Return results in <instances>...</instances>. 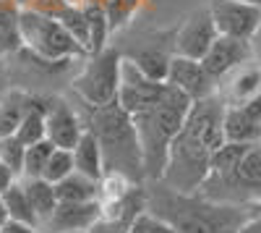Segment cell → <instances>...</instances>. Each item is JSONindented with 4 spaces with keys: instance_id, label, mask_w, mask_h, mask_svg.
I'll return each mask as SVG.
<instances>
[{
    "instance_id": "8d00e7d4",
    "label": "cell",
    "mask_w": 261,
    "mask_h": 233,
    "mask_svg": "<svg viewBox=\"0 0 261 233\" xmlns=\"http://www.w3.org/2000/svg\"><path fill=\"white\" fill-rule=\"evenodd\" d=\"M76 233H92V230H76Z\"/></svg>"
},
{
    "instance_id": "83f0119b",
    "label": "cell",
    "mask_w": 261,
    "mask_h": 233,
    "mask_svg": "<svg viewBox=\"0 0 261 233\" xmlns=\"http://www.w3.org/2000/svg\"><path fill=\"white\" fill-rule=\"evenodd\" d=\"M130 233H180V230L170 220L160 218L157 213H151V209L146 207L136 215V220L130 223Z\"/></svg>"
},
{
    "instance_id": "603a6c76",
    "label": "cell",
    "mask_w": 261,
    "mask_h": 233,
    "mask_svg": "<svg viewBox=\"0 0 261 233\" xmlns=\"http://www.w3.org/2000/svg\"><path fill=\"white\" fill-rule=\"evenodd\" d=\"M16 136L21 144H37L42 139H47V121H45V105H42L39 100L32 102V108L29 113L24 115V121H21V126L16 129Z\"/></svg>"
},
{
    "instance_id": "5b68a950",
    "label": "cell",
    "mask_w": 261,
    "mask_h": 233,
    "mask_svg": "<svg viewBox=\"0 0 261 233\" xmlns=\"http://www.w3.org/2000/svg\"><path fill=\"white\" fill-rule=\"evenodd\" d=\"M18 27H21V45L32 55L47 63H68L71 58L86 55L84 48L68 34L60 18L45 16L37 8H21L18 11Z\"/></svg>"
},
{
    "instance_id": "4fadbf2b",
    "label": "cell",
    "mask_w": 261,
    "mask_h": 233,
    "mask_svg": "<svg viewBox=\"0 0 261 233\" xmlns=\"http://www.w3.org/2000/svg\"><path fill=\"white\" fill-rule=\"evenodd\" d=\"M102 218V202H60L55 213L42 223V233H76L92 230Z\"/></svg>"
},
{
    "instance_id": "e0dca14e",
    "label": "cell",
    "mask_w": 261,
    "mask_h": 233,
    "mask_svg": "<svg viewBox=\"0 0 261 233\" xmlns=\"http://www.w3.org/2000/svg\"><path fill=\"white\" fill-rule=\"evenodd\" d=\"M21 181H24V189H27L29 202H32L34 213H37L39 228H42V223H45V220L55 213V207L60 204L58 189H55V183L47 181V178H21Z\"/></svg>"
},
{
    "instance_id": "2e32d148",
    "label": "cell",
    "mask_w": 261,
    "mask_h": 233,
    "mask_svg": "<svg viewBox=\"0 0 261 233\" xmlns=\"http://www.w3.org/2000/svg\"><path fill=\"white\" fill-rule=\"evenodd\" d=\"M73 162H76L79 173L89 176L94 181H102V176H105V155H102V144L94 136V131H89V129L84 131V136L73 147Z\"/></svg>"
},
{
    "instance_id": "4316f807",
    "label": "cell",
    "mask_w": 261,
    "mask_h": 233,
    "mask_svg": "<svg viewBox=\"0 0 261 233\" xmlns=\"http://www.w3.org/2000/svg\"><path fill=\"white\" fill-rule=\"evenodd\" d=\"M76 171V162H73V150H60V147H55V152L47 162V171L42 178H47L53 183H60L63 178H68L71 173Z\"/></svg>"
},
{
    "instance_id": "d4e9b609",
    "label": "cell",
    "mask_w": 261,
    "mask_h": 233,
    "mask_svg": "<svg viewBox=\"0 0 261 233\" xmlns=\"http://www.w3.org/2000/svg\"><path fill=\"white\" fill-rule=\"evenodd\" d=\"M60 21H63V27L68 29V34L84 48V53L89 55V16H86V8L73 3L60 16Z\"/></svg>"
},
{
    "instance_id": "ba28073f",
    "label": "cell",
    "mask_w": 261,
    "mask_h": 233,
    "mask_svg": "<svg viewBox=\"0 0 261 233\" xmlns=\"http://www.w3.org/2000/svg\"><path fill=\"white\" fill-rule=\"evenodd\" d=\"M209 13L214 18V27L222 37H235V39H246L256 34L261 24V8L243 3V0H209Z\"/></svg>"
},
{
    "instance_id": "d6986e66",
    "label": "cell",
    "mask_w": 261,
    "mask_h": 233,
    "mask_svg": "<svg viewBox=\"0 0 261 233\" xmlns=\"http://www.w3.org/2000/svg\"><path fill=\"white\" fill-rule=\"evenodd\" d=\"M55 189H58L60 202H94V199H99V181L84 176L79 171H73L68 178L55 183Z\"/></svg>"
},
{
    "instance_id": "f546056e",
    "label": "cell",
    "mask_w": 261,
    "mask_h": 233,
    "mask_svg": "<svg viewBox=\"0 0 261 233\" xmlns=\"http://www.w3.org/2000/svg\"><path fill=\"white\" fill-rule=\"evenodd\" d=\"M0 233H42L39 225H32V223H21V220H8Z\"/></svg>"
},
{
    "instance_id": "8992f818",
    "label": "cell",
    "mask_w": 261,
    "mask_h": 233,
    "mask_svg": "<svg viewBox=\"0 0 261 233\" xmlns=\"http://www.w3.org/2000/svg\"><path fill=\"white\" fill-rule=\"evenodd\" d=\"M123 53L105 48L102 53H94L86 58L84 68L73 79V95L86 105V108H107L118 102L120 92V71H123Z\"/></svg>"
},
{
    "instance_id": "ac0fdd59",
    "label": "cell",
    "mask_w": 261,
    "mask_h": 233,
    "mask_svg": "<svg viewBox=\"0 0 261 233\" xmlns=\"http://www.w3.org/2000/svg\"><path fill=\"white\" fill-rule=\"evenodd\" d=\"M32 102H34V97H29L24 92H11L0 100V139L16 134V129L32 108Z\"/></svg>"
},
{
    "instance_id": "8fae6325",
    "label": "cell",
    "mask_w": 261,
    "mask_h": 233,
    "mask_svg": "<svg viewBox=\"0 0 261 233\" xmlns=\"http://www.w3.org/2000/svg\"><path fill=\"white\" fill-rule=\"evenodd\" d=\"M248 60H253L251 53V42L246 39H235V37H217L214 45L209 48V53L201 58L204 68L209 71V76L217 81V87L241 66H246Z\"/></svg>"
},
{
    "instance_id": "9c48e42d",
    "label": "cell",
    "mask_w": 261,
    "mask_h": 233,
    "mask_svg": "<svg viewBox=\"0 0 261 233\" xmlns=\"http://www.w3.org/2000/svg\"><path fill=\"white\" fill-rule=\"evenodd\" d=\"M217 37H220V32L214 27V18H212L209 8H199L175 29V34H172V48H175V55L201 60L209 53V48L214 45Z\"/></svg>"
},
{
    "instance_id": "6da1fadb",
    "label": "cell",
    "mask_w": 261,
    "mask_h": 233,
    "mask_svg": "<svg viewBox=\"0 0 261 233\" xmlns=\"http://www.w3.org/2000/svg\"><path fill=\"white\" fill-rule=\"evenodd\" d=\"M222 121H225V100L220 95L193 102L180 134L170 147L167 168L162 176L165 186L183 194H193L204 186L212 168V157L227 142Z\"/></svg>"
},
{
    "instance_id": "30bf717a",
    "label": "cell",
    "mask_w": 261,
    "mask_h": 233,
    "mask_svg": "<svg viewBox=\"0 0 261 233\" xmlns=\"http://www.w3.org/2000/svg\"><path fill=\"white\" fill-rule=\"evenodd\" d=\"M167 84L186 92L193 102L206 100V97L217 95V89H220L217 81L209 76V71L204 68V63L196 58H186V55H172L170 71H167Z\"/></svg>"
},
{
    "instance_id": "cb8c5ba5",
    "label": "cell",
    "mask_w": 261,
    "mask_h": 233,
    "mask_svg": "<svg viewBox=\"0 0 261 233\" xmlns=\"http://www.w3.org/2000/svg\"><path fill=\"white\" fill-rule=\"evenodd\" d=\"M55 152V144L50 139H42L32 147H27V157H24V171L21 178H42L47 171V162Z\"/></svg>"
},
{
    "instance_id": "74e56055",
    "label": "cell",
    "mask_w": 261,
    "mask_h": 233,
    "mask_svg": "<svg viewBox=\"0 0 261 233\" xmlns=\"http://www.w3.org/2000/svg\"><path fill=\"white\" fill-rule=\"evenodd\" d=\"M253 207H256V209H261V202H258V204H253Z\"/></svg>"
},
{
    "instance_id": "f35d334b",
    "label": "cell",
    "mask_w": 261,
    "mask_h": 233,
    "mask_svg": "<svg viewBox=\"0 0 261 233\" xmlns=\"http://www.w3.org/2000/svg\"><path fill=\"white\" fill-rule=\"evenodd\" d=\"M125 233H130V230H125Z\"/></svg>"
},
{
    "instance_id": "7a4b0ae2",
    "label": "cell",
    "mask_w": 261,
    "mask_h": 233,
    "mask_svg": "<svg viewBox=\"0 0 261 233\" xmlns=\"http://www.w3.org/2000/svg\"><path fill=\"white\" fill-rule=\"evenodd\" d=\"M146 207L170 220L180 233H235L253 209L246 204L214 202L201 192L183 194L162 181H154V189L146 192Z\"/></svg>"
},
{
    "instance_id": "52a82bcc",
    "label": "cell",
    "mask_w": 261,
    "mask_h": 233,
    "mask_svg": "<svg viewBox=\"0 0 261 233\" xmlns=\"http://www.w3.org/2000/svg\"><path fill=\"white\" fill-rule=\"evenodd\" d=\"M167 89V81L151 79L146 71L139 68V63L134 58H123V71H120V92H118V105L134 118L146 113L149 108L162 100Z\"/></svg>"
},
{
    "instance_id": "44dd1931",
    "label": "cell",
    "mask_w": 261,
    "mask_h": 233,
    "mask_svg": "<svg viewBox=\"0 0 261 233\" xmlns=\"http://www.w3.org/2000/svg\"><path fill=\"white\" fill-rule=\"evenodd\" d=\"M18 6L13 0H0V53H11L21 45V27H18Z\"/></svg>"
},
{
    "instance_id": "277c9868",
    "label": "cell",
    "mask_w": 261,
    "mask_h": 233,
    "mask_svg": "<svg viewBox=\"0 0 261 233\" xmlns=\"http://www.w3.org/2000/svg\"><path fill=\"white\" fill-rule=\"evenodd\" d=\"M86 129L94 131V136L102 144L105 173L118 171V173H125L134 181L146 178L144 176V157H141L136 123L118 102L107 105V108H89Z\"/></svg>"
},
{
    "instance_id": "9a60e30c",
    "label": "cell",
    "mask_w": 261,
    "mask_h": 233,
    "mask_svg": "<svg viewBox=\"0 0 261 233\" xmlns=\"http://www.w3.org/2000/svg\"><path fill=\"white\" fill-rule=\"evenodd\" d=\"M225 139L235 144H261V121L251 118L238 105H225Z\"/></svg>"
},
{
    "instance_id": "d590c367",
    "label": "cell",
    "mask_w": 261,
    "mask_h": 233,
    "mask_svg": "<svg viewBox=\"0 0 261 233\" xmlns=\"http://www.w3.org/2000/svg\"><path fill=\"white\" fill-rule=\"evenodd\" d=\"M243 3H251V6H258L261 8V0H243Z\"/></svg>"
},
{
    "instance_id": "836d02e7",
    "label": "cell",
    "mask_w": 261,
    "mask_h": 233,
    "mask_svg": "<svg viewBox=\"0 0 261 233\" xmlns=\"http://www.w3.org/2000/svg\"><path fill=\"white\" fill-rule=\"evenodd\" d=\"M8 220H11V213H8V207H6V199H3V194H0V228H3Z\"/></svg>"
},
{
    "instance_id": "1f68e13d",
    "label": "cell",
    "mask_w": 261,
    "mask_h": 233,
    "mask_svg": "<svg viewBox=\"0 0 261 233\" xmlns=\"http://www.w3.org/2000/svg\"><path fill=\"white\" fill-rule=\"evenodd\" d=\"M16 178H18V176L11 171V168H6L3 162H0V194H3V192H6V189H8Z\"/></svg>"
},
{
    "instance_id": "7c38bea8",
    "label": "cell",
    "mask_w": 261,
    "mask_h": 233,
    "mask_svg": "<svg viewBox=\"0 0 261 233\" xmlns=\"http://www.w3.org/2000/svg\"><path fill=\"white\" fill-rule=\"evenodd\" d=\"M45 121H47V139L60 150H73L86 131V121H81V115L60 97L45 102Z\"/></svg>"
},
{
    "instance_id": "d6a6232c",
    "label": "cell",
    "mask_w": 261,
    "mask_h": 233,
    "mask_svg": "<svg viewBox=\"0 0 261 233\" xmlns=\"http://www.w3.org/2000/svg\"><path fill=\"white\" fill-rule=\"evenodd\" d=\"M251 53H253V60L261 63V24H258L256 34L251 37Z\"/></svg>"
},
{
    "instance_id": "5bb4252c",
    "label": "cell",
    "mask_w": 261,
    "mask_h": 233,
    "mask_svg": "<svg viewBox=\"0 0 261 233\" xmlns=\"http://www.w3.org/2000/svg\"><path fill=\"white\" fill-rule=\"evenodd\" d=\"M258 92H261V63L256 60H248L246 66L232 71L217 89V95L225 100V105H243Z\"/></svg>"
},
{
    "instance_id": "7402d4cb",
    "label": "cell",
    "mask_w": 261,
    "mask_h": 233,
    "mask_svg": "<svg viewBox=\"0 0 261 233\" xmlns=\"http://www.w3.org/2000/svg\"><path fill=\"white\" fill-rule=\"evenodd\" d=\"M3 199H6V207L11 213V220H21V223H32V225H39L37 220V213L29 202V194L24 189V181L16 178L6 192H3Z\"/></svg>"
},
{
    "instance_id": "484cf974",
    "label": "cell",
    "mask_w": 261,
    "mask_h": 233,
    "mask_svg": "<svg viewBox=\"0 0 261 233\" xmlns=\"http://www.w3.org/2000/svg\"><path fill=\"white\" fill-rule=\"evenodd\" d=\"M24 157H27V144H21L18 136H3L0 139V162L21 178V171H24Z\"/></svg>"
},
{
    "instance_id": "3957f363",
    "label": "cell",
    "mask_w": 261,
    "mask_h": 233,
    "mask_svg": "<svg viewBox=\"0 0 261 233\" xmlns=\"http://www.w3.org/2000/svg\"><path fill=\"white\" fill-rule=\"evenodd\" d=\"M191 108H193V100L186 92L167 84L162 100L154 108H149L141 115H134L139 144H141V157H144V176L149 181H162L170 147L180 134Z\"/></svg>"
},
{
    "instance_id": "ffe728a7",
    "label": "cell",
    "mask_w": 261,
    "mask_h": 233,
    "mask_svg": "<svg viewBox=\"0 0 261 233\" xmlns=\"http://www.w3.org/2000/svg\"><path fill=\"white\" fill-rule=\"evenodd\" d=\"M172 55H175V50H165V48H157V45H146L136 55H128V58H134L139 63V68L146 71L151 79L167 81V71H170Z\"/></svg>"
},
{
    "instance_id": "4dcf8cb0",
    "label": "cell",
    "mask_w": 261,
    "mask_h": 233,
    "mask_svg": "<svg viewBox=\"0 0 261 233\" xmlns=\"http://www.w3.org/2000/svg\"><path fill=\"white\" fill-rule=\"evenodd\" d=\"M238 108H243L251 118H256V121H261V92L256 95V97H251L248 102H243V105H238Z\"/></svg>"
},
{
    "instance_id": "f1b7e54d",
    "label": "cell",
    "mask_w": 261,
    "mask_h": 233,
    "mask_svg": "<svg viewBox=\"0 0 261 233\" xmlns=\"http://www.w3.org/2000/svg\"><path fill=\"white\" fill-rule=\"evenodd\" d=\"M235 233H261V209H251V215L238 225V230Z\"/></svg>"
},
{
    "instance_id": "e575fe53",
    "label": "cell",
    "mask_w": 261,
    "mask_h": 233,
    "mask_svg": "<svg viewBox=\"0 0 261 233\" xmlns=\"http://www.w3.org/2000/svg\"><path fill=\"white\" fill-rule=\"evenodd\" d=\"M13 3H16L18 8H32V6L37 3V0H13Z\"/></svg>"
}]
</instances>
